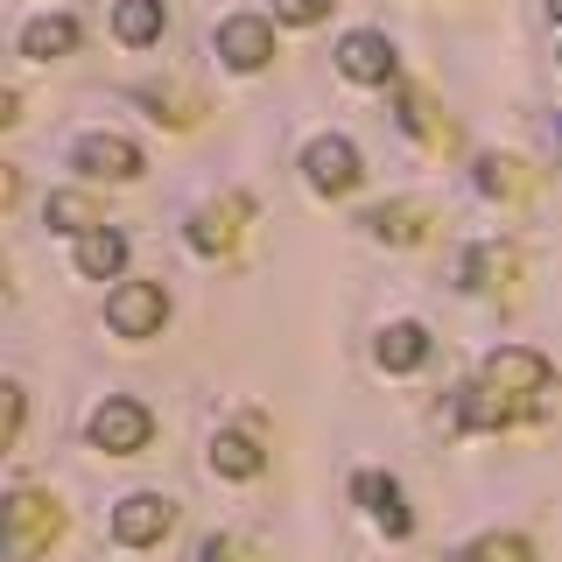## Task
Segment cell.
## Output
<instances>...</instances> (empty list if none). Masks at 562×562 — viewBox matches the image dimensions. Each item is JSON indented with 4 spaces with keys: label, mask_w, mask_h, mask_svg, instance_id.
<instances>
[{
    "label": "cell",
    "mask_w": 562,
    "mask_h": 562,
    "mask_svg": "<svg viewBox=\"0 0 562 562\" xmlns=\"http://www.w3.org/2000/svg\"><path fill=\"white\" fill-rule=\"evenodd\" d=\"M351 499L366 506V514H373L386 535H408L415 527V514H408V499H401V485L394 479H380V471H359V485H351Z\"/></svg>",
    "instance_id": "4fadbf2b"
},
{
    "label": "cell",
    "mask_w": 562,
    "mask_h": 562,
    "mask_svg": "<svg viewBox=\"0 0 562 562\" xmlns=\"http://www.w3.org/2000/svg\"><path fill=\"white\" fill-rule=\"evenodd\" d=\"M211 464L225 471V479H260V464H268V450L254 443L246 429H218V443H211Z\"/></svg>",
    "instance_id": "ffe728a7"
},
{
    "label": "cell",
    "mask_w": 562,
    "mask_h": 562,
    "mask_svg": "<svg viewBox=\"0 0 562 562\" xmlns=\"http://www.w3.org/2000/svg\"><path fill=\"white\" fill-rule=\"evenodd\" d=\"M105 324H113L120 338H155V330L169 324V289L162 281H120L113 303H105Z\"/></svg>",
    "instance_id": "7a4b0ae2"
},
{
    "label": "cell",
    "mask_w": 562,
    "mask_h": 562,
    "mask_svg": "<svg viewBox=\"0 0 562 562\" xmlns=\"http://www.w3.org/2000/svg\"><path fill=\"white\" fill-rule=\"evenodd\" d=\"M464 562H535V549H527L520 535H479L464 549Z\"/></svg>",
    "instance_id": "cb8c5ba5"
},
{
    "label": "cell",
    "mask_w": 562,
    "mask_h": 562,
    "mask_svg": "<svg viewBox=\"0 0 562 562\" xmlns=\"http://www.w3.org/2000/svg\"><path fill=\"white\" fill-rule=\"evenodd\" d=\"M485 386H492V394H541V386H549V359H541V351H492V359H485Z\"/></svg>",
    "instance_id": "ba28073f"
},
{
    "label": "cell",
    "mask_w": 562,
    "mask_h": 562,
    "mask_svg": "<svg viewBox=\"0 0 562 562\" xmlns=\"http://www.w3.org/2000/svg\"><path fill=\"white\" fill-rule=\"evenodd\" d=\"M14 120H22V99H14V92H0V127H14Z\"/></svg>",
    "instance_id": "f1b7e54d"
},
{
    "label": "cell",
    "mask_w": 562,
    "mask_h": 562,
    "mask_svg": "<svg viewBox=\"0 0 562 562\" xmlns=\"http://www.w3.org/2000/svg\"><path fill=\"white\" fill-rule=\"evenodd\" d=\"M0 281H8V268H0Z\"/></svg>",
    "instance_id": "4dcf8cb0"
},
{
    "label": "cell",
    "mask_w": 562,
    "mask_h": 562,
    "mask_svg": "<svg viewBox=\"0 0 562 562\" xmlns=\"http://www.w3.org/2000/svg\"><path fill=\"white\" fill-rule=\"evenodd\" d=\"M14 198H22V169L0 162V211H14Z\"/></svg>",
    "instance_id": "83f0119b"
},
{
    "label": "cell",
    "mask_w": 562,
    "mask_h": 562,
    "mask_svg": "<svg viewBox=\"0 0 562 562\" xmlns=\"http://www.w3.org/2000/svg\"><path fill=\"white\" fill-rule=\"evenodd\" d=\"M514 274H520V254L506 239H485V246H471V254H464V289H479V295L514 289Z\"/></svg>",
    "instance_id": "7c38bea8"
},
{
    "label": "cell",
    "mask_w": 562,
    "mask_h": 562,
    "mask_svg": "<svg viewBox=\"0 0 562 562\" xmlns=\"http://www.w3.org/2000/svg\"><path fill=\"white\" fill-rule=\"evenodd\" d=\"M57 527H64V514H57V499L49 492H35V485H22V492H8L0 499V555H43L49 541H57Z\"/></svg>",
    "instance_id": "6da1fadb"
},
{
    "label": "cell",
    "mask_w": 562,
    "mask_h": 562,
    "mask_svg": "<svg viewBox=\"0 0 562 562\" xmlns=\"http://www.w3.org/2000/svg\"><path fill=\"white\" fill-rule=\"evenodd\" d=\"M338 70H345V78H359V85H386V78H394V43L373 35V29L345 35V43H338Z\"/></svg>",
    "instance_id": "30bf717a"
},
{
    "label": "cell",
    "mask_w": 562,
    "mask_h": 562,
    "mask_svg": "<svg viewBox=\"0 0 562 562\" xmlns=\"http://www.w3.org/2000/svg\"><path fill=\"white\" fill-rule=\"evenodd\" d=\"M239 218H246V198H211L190 211V246L198 254H225V246L239 239Z\"/></svg>",
    "instance_id": "8fae6325"
},
{
    "label": "cell",
    "mask_w": 562,
    "mask_h": 562,
    "mask_svg": "<svg viewBox=\"0 0 562 562\" xmlns=\"http://www.w3.org/2000/svg\"><path fill=\"white\" fill-rule=\"evenodd\" d=\"M549 14H555V22H562V0H549Z\"/></svg>",
    "instance_id": "f546056e"
},
{
    "label": "cell",
    "mask_w": 562,
    "mask_h": 562,
    "mask_svg": "<svg viewBox=\"0 0 562 562\" xmlns=\"http://www.w3.org/2000/svg\"><path fill=\"white\" fill-rule=\"evenodd\" d=\"M394 113H401V127H408L415 140H429V148H450V140H457L450 113L422 92V85H394Z\"/></svg>",
    "instance_id": "9c48e42d"
},
{
    "label": "cell",
    "mask_w": 562,
    "mask_h": 562,
    "mask_svg": "<svg viewBox=\"0 0 562 562\" xmlns=\"http://www.w3.org/2000/svg\"><path fill=\"white\" fill-rule=\"evenodd\" d=\"M303 176H310L316 198H345V190L359 183V148H351V140H338V134L310 140V148H303Z\"/></svg>",
    "instance_id": "5b68a950"
},
{
    "label": "cell",
    "mask_w": 562,
    "mask_h": 562,
    "mask_svg": "<svg viewBox=\"0 0 562 562\" xmlns=\"http://www.w3.org/2000/svg\"><path fill=\"white\" fill-rule=\"evenodd\" d=\"M85 436H92V450H105V457H134L140 443H148V408L127 401V394H113V401H99V408H92Z\"/></svg>",
    "instance_id": "3957f363"
},
{
    "label": "cell",
    "mask_w": 562,
    "mask_h": 562,
    "mask_svg": "<svg viewBox=\"0 0 562 562\" xmlns=\"http://www.w3.org/2000/svg\"><path fill=\"white\" fill-rule=\"evenodd\" d=\"M162 22H169L162 0H120V8H113V35H120L127 49H148L155 35H162Z\"/></svg>",
    "instance_id": "e0dca14e"
},
{
    "label": "cell",
    "mask_w": 562,
    "mask_h": 562,
    "mask_svg": "<svg viewBox=\"0 0 562 562\" xmlns=\"http://www.w3.org/2000/svg\"><path fill=\"white\" fill-rule=\"evenodd\" d=\"M366 225H373L386 246H422L429 239V211L422 204H380V211H366Z\"/></svg>",
    "instance_id": "ac0fdd59"
},
{
    "label": "cell",
    "mask_w": 562,
    "mask_h": 562,
    "mask_svg": "<svg viewBox=\"0 0 562 562\" xmlns=\"http://www.w3.org/2000/svg\"><path fill=\"white\" fill-rule=\"evenodd\" d=\"M274 14L289 29H310V22H324V14H330V0H274Z\"/></svg>",
    "instance_id": "484cf974"
},
{
    "label": "cell",
    "mask_w": 562,
    "mask_h": 562,
    "mask_svg": "<svg viewBox=\"0 0 562 562\" xmlns=\"http://www.w3.org/2000/svg\"><path fill=\"white\" fill-rule=\"evenodd\" d=\"M211 43H218V57L233 64V70H260V64L274 57V29L260 22V14H233V22H218Z\"/></svg>",
    "instance_id": "52a82bcc"
},
{
    "label": "cell",
    "mask_w": 562,
    "mask_h": 562,
    "mask_svg": "<svg viewBox=\"0 0 562 562\" xmlns=\"http://www.w3.org/2000/svg\"><path fill=\"white\" fill-rule=\"evenodd\" d=\"M198 562H260V555H254V549H246V541H225V535H211Z\"/></svg>",
    "instance_id": "4316f807"
},
{
    "label": "cell",
    "mask_w": 562,
    "mask_h": 562,
    "mask_svg": "<svg viewBox=\"0 0 562 562\" xmlns=\"http://www.w3.org/2000/svg\"><path fill=\"white\" fill-rule=\"evenodd\" d=\"M506 415H514V394H492L485 380L457 394V429H506Z\"/></svg>",
    "instance_id": "d6986e66"
},
{
    "label": "cell",
    "mask_w": 562,
    "mask_h": 562,
    "mask_svg": "<svg viewBox=\"0 0 562 562\" xmlns=\"http://www.w3.org/2000/svg\"><path fill=\"white\" fill-rule=\"evenodd\" d=\"M127 268V239L113 233V225H92V233H78V274L85 281H113Z\"/></svg>",
    "instance_id": "5bb4252c"
},
{
    "label": "cell",
    "mask_w": 562,
    "mask_h": 562,
    "mask_svg": "<svg viewBox=\"0 0 562 562\" xmlns=\"http://www.w3.org/2000/svg\"><path fill=\"white\" fill-rule=\"evenodd\" d=\"M70 49H78V22H70V14H35L22 29V57H35V64H57Z\"/></svg>",
    "instance_id": "2e32d148"
},
{
    "label": "cell",
    "mask_w": 562,
    "mask_h": 562,
    "mask_svg": "<svg viewBox=\"0 0 562 562\" xmlns=\"http://www.w3.org/2000/svg\"><path fill=\"white\" fill-rule=\"evenodd\" d=\"M479 190L485 198H527L535 190V176H527V162H514V155H479Z\"/></svg>",
    "instance_id": "7402d4cb"
},
{
    "label": "cell",
    "mask_w": 562,
    "mask_h": 562,
    "mask_svg": "<svg viewBox=\"0 0 562 562\" xmlns=\"http://www.w3.org/2000/svg\"><path fill=\"white\" fill-rule=\"evenodd\" d=\"M176 527V506L162 492H127V499L113 506V541L120 549H148V541H162Z\"/></svg>",
    "instance_id": "277c9868"
},
{
    "label": "cell",
    "mask_w": 562,
    "mask_h": 562,
    "mask_svg": "<svg viewBox=\"0 0 562 562\" xmlns=\"http://www.w3.org/2000/svg\"><path fill=\"white\" fill-rule=\"evenodd\" d=\"M373 351H380L386 373H415V366L429 359V330H422V324H394V330H380Z\"/></svg>",
    "instance_id": "44dd1931"
},
{
    "label": "cell",
    "mask_w": 562,
    "mask_h": 562,
    "mask_svg": "<svg viewBox=\"0 0 562 562\" xmlns=\"http://www.w3.org/2000/svg\"><path fill=\"white\" fill-rule=\"evenodd\" d=\"M22 408H29V401H22V386H14V380H0V450L14 443V429H22Z\"/></svg>",
    "instance_id": "d4e9b609"
},
{
    "label": "cell",
    "mask_w": 562,
    "mask_h": 562,
    "mask_svg": "<svg viewBox=\"0 0 562 562\" xmlns=\"http://www.w3.org/2000/svg\"><path fill=\"white\" fill-rule=\"evenodd\" d=\"M140 105H148V113L162 120V127H198V113H204V99L190 92L183 78H169V85H162V78L140 85Z\"/></svg>",
    "instance_id": "9a60e30c"
},
{
    "label": "cell",
    "mask_w": 562,
    "mask_h": 562,
    "mask_svg": "<svg viewBox=\"0 0 562 562\" xmlns=\"http://www.w3.org/2000/svg\"><path fill=\"white\" fill-rule=\"evenodd\" d=\"M78 169L92 176V183H134V176H140V148L127 134H85L78 140Z\"/></svg>",
    "instance_id": "8992f818"
},
{
    "label": "cell",
    "mask_w": 562,
    "mask_h": 562,
    "mask_svg": "<svg viewBox=\"0 0 562 562\" xmlns=\"http://www.w3.org/2000/svg\"><path fill=\"white\" fill-rule=\"evenodd\" d=\"M43 218H49V233H92V225H99V204L85 198V190H49Z\"/></svg>",
    "instance_id": "603a6c76"
}]
</instances>
